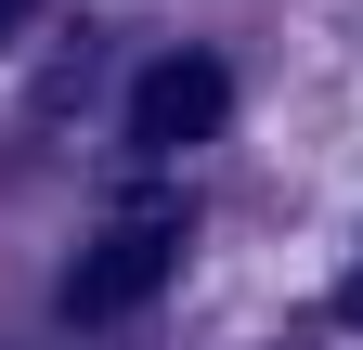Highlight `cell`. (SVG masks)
Masks as SVG:
<instances>
[{
    "mask_svg": "<svg viewBox=\"0 0 363 350\" xmlns=\"http://www.w3.org/2000/svg\"><path fill=\"white\" fill-rule=\"evenodd\" d=\"M169 259H182V208H130V221H104V234H91V259L65 273V324L143 312V298L169 286Z\"/></svg>",
    "mask_w": 363,
    "mask_h": 350,
    "instance_id": "6da1fadb",
    "label": "cell"
},
{
    "mask_svg": "<svg viewBox=\"0 0 363 350\" xmlns=\"http://www.w3.org/2000/svg\"><path fill=\"white\" fill-rule=\"evenodd\" d=\"M220 117H234V65L220 52H169V65H143V91H130V143L143 156H195Z\"/></svg>",
    "mask_w": 363,
    "mask_h": 350,
    "instance_id": "7a4b0ae2",
    "label": "cell"
},
{
    "mask_svg": "<svg viewBox=\"0 0 363 350\" xmlns=\"http://www.w3.org/2000/svg\"><path fill=\"white\" fill-rule=\"evenodd\" d=\"M337 312H350V324H363V259H350V286H337Z\"/></svg>",
    "mask_w": 363,
    "mask_h": 350,
    "instance_id": "3957f363",
    "label": "cell"
},
{
    "mask_svg": "<svg viewBox=\"0 0 363 350\" xmlns=\"http://www.w3.org/2000/svg\"><path fill=\"white\" fill-rule=\"evenodd\" d=\"M26 13H39V0H0V39H13V26H26Z\"/></svg>",
    "mask_w": 363,
    "mask_h": 350,
    "instance_id": "277c9868",
    "label": "cell"
}]
</instances>
